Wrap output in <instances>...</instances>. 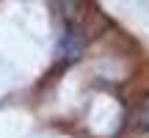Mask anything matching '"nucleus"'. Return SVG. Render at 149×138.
<instances>
[{
    "instance_id": "f257e3e1",
    "label": "nucleus",
    "mask_w": 149,
    "mask_h": 138,
    "mask_svg": "<svg viewBox=\"0 0 149 138\" xmlns=\"http://www.w3.org/2000/svg\"><path fill=\"white\" fill-rule=\"evenodd\" d=\"M138 124H141V127H146V130H149V108H144V111L138 113Z\"/></svg>"
}]
</instances>
